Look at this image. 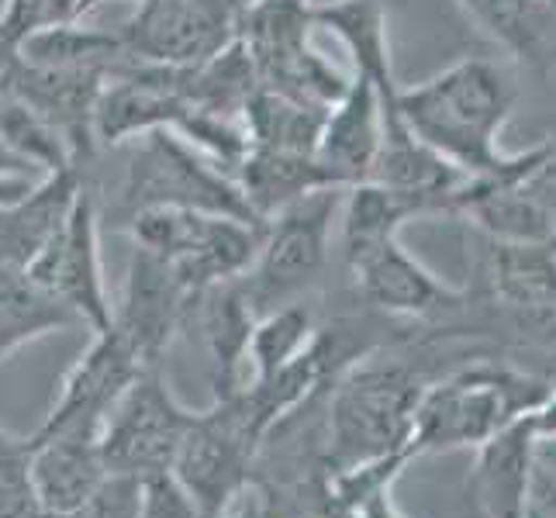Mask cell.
<instances>
[{
    "mask_svg": "<svg viewBox=\"0 0 556 518\" xmlns=\"http://www.w3.org/2000/svg\"><path fill=\"white\" fill-rule=\"evenodd\" d=\"M42 177H0V207L22 201Z\"/></svg>",
    "mask_w": 556,
    "mask_h": 518,
    "instance_id": "obj_32",
    "label": "cell"
},
{
    "mask_svg": "<svg viewBox=\"0 0 556 518\" xmlns=\"http://www.w3.org/2000/svg\"><path fill=\"white\" fill-rule=\"evenodd\" d=\"M549 4H556V0H549Z\"/></svg>",
    "mask_w": 556,
    "mask_h": 518,
    "instance_id": "obj_36",
    "label": "cell"
},
{
    "mask_svg": "<svg viewBox=\"0 0 556 518\" xmlns=\"http://www.w3.org/2000/svg\"><path fill=\"white\" fill-rule=\"evenodd\" d=\"M70 518H142V477L108 473L90 502Z\"/></svg>",
    "mask_w": 556,
    "mask_h": 518,
    "instance_id": "obj_29",
    "label": "cell"
},
{
    "mask_svg": "<svg viewBox=\"0 0 556 518\" xmlns=\"http://www.w3.org/2000/svg\"><path fill=\"white\" fill-rule=\"evenodd\" d=\"M142 518H204L174 470L142 477Z\"/></svg>",
    "mask_w": 556,
    "mask_h": 518,
    "instance_id": "obj_30",
    "label": "cell"
},
{
    "mask_svg": "<svg viewBox=\"0 0 556 518\" xmlns=\"http://www.w3.org/2000/svg\"><path fill=\"white\" fill-rule=\"evenodd\" d=\"M421 391L426 383L401 359H377L370 353L342 370L325 391V470L339 473L394 453L408 456V432Z\"/></svg>",
    "mask_w": 556,
    "mask_h": 518,
    "instance_id": "obj_3",
    "label": "cell"
},
{
    "mask_svg": "<svg viewBox=\"0 0 556 518\" xmlns=\"http://www.w3.org/2000/svg\"><path fill=\"white\" fill-rule=\"evenodd\" d=\"M356 287V298L367 308L388 315V318H412V321H432L459 312L467 304L464 291H453L450 283L426 270L405 245L394 239H383L363 253L342 260Z\"/></svg>",
    "mask_w": 556,
    "mask_h": 518,
    "instance_id": "obj_11",
    "label": "cell"
},
{
    "mask_svg": "<svg viewBox=\"0 0 556 518\" xmlns=\"http://www.w3.org/2000/svg\"><path fill=\"white\" fill-rule=\"evenodd\" d=\"M526 518H540V515H535V511H526Z\"/></svg>",
    "mask_w": 556,
    "mask_h": 518,
    "instance_id": "obj_35",
    "label": "cell"
},
{
    "mask_svg": "<svg viewBox=\"0 0 556 518\" xmlns=\"http://www.w3.org/2000/svg\"><path fill=\"white\" fill-rule=\"evenodd\" d=\"M31 488L38 508L46 515H73L80 511L90 494L108 477L101 453V432L93 429H66V432H31Z\"/></svg>",
    "mask_w": 556,
    "mask_h": 518,
    "instance_id": "obj_13",
    "label": "cell"
},
{
    "mask_svg": "<svg viewBox=\"0 0 556 518\" xmlns=\"http://www.w3.org/2000/svg\"><path fill=\"white\" fill-rule=\"evenodd\" d=\"M515 98L519 90L502 66L484 55H467L426 84L397 87L394 104L415 136L459 173L481 180H519L532 177L556 149L553 142L526 152L502 149Z\"/></svg>",
    "mask_w": 556,
    "mask_h": 518,
    "instance_id": "obj_1",
    "label": "cell"
},
{
    "mask_svg": "<svg viewBox=\"0 0 556 518\" xmlns=\"http://www.w3.org/2000/svg\"><path fill=\"white\" fill-rule=\"evenodd\" d=\"M8 55H17L31 66H49V70H101L108 76L118 73L131 52L125 46L122 31H101L87 28L80 22H70L60 28L38 31L25 38L22 46Z\"/></svg>",
    "mask_w": 556,
    "mask_h": 518,
    "instance_id": "obj_22",
    "label": "cell"
},
{
    "mask_svg": "<svg viewBox=\"0 0 556 518\" xmlns=\"http://www.w3.org/2000/svg\"><path fill=\"white\" fill-rule=\"evenodd\" d=\"M198 412L184 408L169 391L163 367L142 370L118 397L101 426V453L108 473H160L174 470V459L194 426Z\"/></svg>",
    "mask_w": 556,
    "mask_h": 518,
    "instance_id": "obj_7",
    "label": "cell"
},
{
    "mask_svg": "<svg viewBox=\"0 0 556 518\" xmlns=\"http://www.w3.org/2000/svg\"><path fill=\"white\" fill-rule=\"evenodd\" d=\"M35 435H14L0 426V518H46L31 488Z\"/></svg>",
    "mask_w": 556,
    "mask_h": 518,
    "instance_id": "obj_27",
    "label": "cell"
},
{
    "mask_svg": "<svg viewBox=\"0 0 556 518\" xmlns=\"http://www.w3.org/2000/svg\"><path fill=\"white\" fill-rule=\"evenodd\" d=\"M432 215H443V207L432 198L405 194V190L383 187L377 180L353 184L342 194V211H339L342 260H350L383 239H394L415 218H432Z\"/></svg>",
    "mask_w": 556,
    "mask_h": 518,
    "instance_id": "obj_20",
    "label": "cell"
},
{
    "mask_svg": "<svg viewBox=\"0 0 556 518\" xmlns=\"http://www.w3.org/2000/svg\"><path fill=\"white\" fill-rule=\"evenodd\" d=\"M198 301L201 294L190 291L184 277L163 256L136 245L128 260L125 298L114 308L111 325L128 339L146 370L163 367L169 342L194 318Z\"/></svg>",
    "mask_w": 556,
    "mask_h": 518,
    "instance_id": "obj_10",
    "label": "cell"
},
{
    "mask_svg": "<svg viewBox=\"0 0 556 518\" xmlns=\"http://www.w3.org/2000/svg\"><path fill=\"white\" fill-rule=\"evenodd\" d=\"M84 17V0H0V55L14 52L25 38Z\"/></svg>",
    "mask_w": 556,
    "mask_h": 518,
    "instance_id": "obj_28",
    "label": "cell"
},
{
    "mask_svg": "<svg viewBox=\"0 0 556 518\" xmlns=\"http://www.w3.org/2000/svg\"><path fill=\"white\" fill-rule=\"evenodd\" d=\"M383 139V104L380 90L367 76H353L346 93L329 108L318 136L315 156L329 166L336 177L353 187L370 180L377 152Z\"/></svg>",
    "mask_w": 556,
    "mask_h": 518,
    "instance_id": "obj_15",
    "label": "cell"
},
{
    "mask_svg": "<svg viewBox=\"0 0 556 518\" xmlns=\"http://www.w3.org/2000/svg\"><path fill=\"white\" fill-rule=\"evenodd\" d=\"M549 394V383L505 367H488V363H477L439 383H426L412 418L408 456L418 459L464 446L477 450L508 421L543 408Z\"/></svg>",
    "mask_w": 556,
    "mask_h": 518,
    "instance_id": "obj_4",
    "label": "cell"
},
{
    "mask_svg": "<svg viewBox=\"0 0 556 518\" xmlns=\"http://www.w3.org/2000/svg\"><path fill=\"white\" fill-rule=\"evenodd\" d=\"M0 139H4V146L14 156H22L42 177L55 169L76 166L66 142L25 101H17L4 87H0Z\"/></svg>",
    "mask_w": 556,
    "mask_h": 518,
    "instance_id": "obj_26",
    "label": "cell"
},
{
    "mask_svg": "<svg viewBox=\"0 0 556 518\" xmlns=\"http://www.w3.org/2000/svg\"><path fill=\"white\" fill-rule=\"evenodd\" d=\"M342 187L312 190L263 225L253 266L239 277L256 315L308 301L332 270V236L342 211Z\"/></svg>",
    "mask_w": 556,
    "mask_h": 518,
    "instance_id": "obj_5",
    "label": "cell"
},
{
    "mask_svg": "<svg viewBox=\"0 0 556 518\" xmlns=\"http://www.w3.org/2000/svg\"><path fill=\"white\" fill-rule=\"evenodd\" d=\"M253 0H149L118 31L142 63L198 66L232 46Z\"/></svg>",
    "mask_w": 556,
    "mask_h": 518,
    "instance_id": "obj_9",
    "label": "cell"
},
{
    "mask_svg": "<svg viewBox=\"0 0 556 518\" xmlns=\"http://www.w3.org/2000/svg\"><path fill=\"white\" fill-rule=\"evenodd\" d=\"M515 63L535 76L556 73V4L549 0H459Z\"/></svg>",
    "mask_w": 556,
    "mask_h": 518,
    "instance_id": "obj_19",
    "label": "cell"
},
{
    "mask_svg": "<svg viewBox=\"0 0 556 518\" xmlns=\"http://www.w3.org/2000/svg\"><path fill=\"white\" fill-rule=\"evenodd\" d=\"M529 511L540 518H556V477L535 467L532 473V491H529Z\"/></svg>",
    "mask_w": 556,
    "mask_h": 518,
    "instance_id": "obj_31",
    "label": "cell"
},
{
    "mask_svg": "<svg viewBox=\"0 0 556 518\" xmlns=\"http://www.w3.org/2000/svg\"><path fill=\"white\" fill-rule=\"evenodd\" d=\"M101 4H108V0H84V14H90L93 8H101ZM136 4L142 8V4H149V0H136Z\"/></svg>",
    "mask_w": 556,
    "mask_h": 518,
    "instance_id": "obj_34",
    "label": "cell"
},
{
    "mask_svg": "<svg viewBox=\"0 0 556 518\" xmlns=\"http://www.w3.org/2000/svg\"><path fill=\"white\" fill-rule=\"evenodd\" d=\"M146 367L139 363L128 339L108 325L93 332L87 353L73 363L63 377V388L49 418L38 426V432H66V429H93L101 432L108 412L118 405V397L131 388Z\"/></svg>",
    "mask_w": 556,
    "mask_h": 518,
    "instance_id": "obj_12",
    "label": "cell"
},
{
    "mask_svg": "<svg viewBox=\"0 0 556 518\" xmlns=\"http://www.w3.org/2000/svg\"><path fill=\"white\" fill-rule=\"evenodd\" d=\"M125 163L111 190H93L101 207V222L111 218L125 228L136 215L149 207H187L228 215L249 225H266L249 211L236 177L207 160L177 131L160 128L131 139L125 146Z\"/></svg>",
    "mask_w": 556,
    "mask_h": 518,
    "instance_id": "obj_2",
    "label": "cell"
},
{
    "mask_svg": "<svg viewBox=\"0 0 556 518\" xmlns=\"http://www.w3.org/2000/svg\"><path fill=\"white\" fill-rule=\"evenodd\" d=\"M315 329H318V315L308 301H294L260 315L245 353V367L253 370V380L274 377L280 367L298 359L315 339Z\"/></svg>",
    "mask_w": 556,
    "mask_h": 518,
    "instance_id": "obj_25",
    "label": "cell"
},
{
    "mask_svg": "<svg viewBox=\"0 0 556 518\" xmlns=\"http://www.w3.org/2000/svg\"><path fill=\"white\" fill-rule=\"evenodd\" d=\"M535 467L556 477V429L535 439Z\"/></svg>",
    "mask_w": 556,
    "mask_h": 518,
    "instance_id": "obj_33",
    "label": "cell"
},
{
    "mask_svg": "<svg viewBox=\"0 0 556 518\" xmlns=\"http://www.w3.org/2000/svg\"><path fill=\"white\" fill-rule=\"evenodd\" d=\"M76 325L80 318L52 294H46L28 274L0 266V363L14 350H22L25 342L76 329Z\"/></svg>",
    "mask_w": 556,
    "mask_h": 518,
    "instance_id": "obj_23",
    "label": "cell"
},
{
    "mask_svg": "<svg viewBox=\"0 0 556 518\" xmlns=\"http://www.w3.org/2000/svg\"><path fill=\"white\" fill-rule=\"evenodd\" d=\"M312 22L329 28L350 49L356 73L377 84L380 104H391L397 93V80L391 70L388 17H383L380 0H315Z\"/></svg>",
    "mask_w": 556,
    "mask_h": 518,
    "instance_id": "obj_21",
    "label": "cell"
},
{
    "mask_svg": "<svg viewBox=\"0 0 556 518\" xmlns=\"http://www.w3.org/2000/svg\"><path fill=\"white\" fill-rule=\"evenodd\" d=\"M232 177L242 190L249 211H253L260 222H270L277 211L301 201L304 194H312V190H325V187L346 190V184H342L318 156L263 149V146L245 149V156L232 169Z\"/></svg>",
    "mask_w": 556,
    "mask_h": 518,
    "instance_id": "obj_17",
    "label": "cell"
},
{
    "mask_svg": "<svg viewBox=\"0 0 556 518\" xmlns=\"http://www.w3.org/2000/svg\"><path fill=\"white\" fill-rule=\"evenodd\" d=\"M535 412H526L477 446L470 488L484 518H526L535 473Z\"/></svg>",
    "mask_w": 556,
    "mask_h": 518,
    "instance_id": "obj_14",
    "label": "cell"
},
{
    "mask_svg": "<svg viewBox=\"0 0 556 518\" xmlns=\"http://www.w3.org/2000/svg\"><path fill=\"white\" fill-rule=\"evenodd\" d=\"M125 232L139 249L163 256L194 294L215 283L239 280L256 260L263 225H249L228 215L187 207H149L136 215Z\"/></svg>",
    "mask_w": 556,
    "mask_h": 518,
    "instance_id": "obj_6",
    "label": "cell"
},
{
    "mask_svg": "<svg viewBox=\"0 0 556 518\" xmlns=\"http://www.w3.org/2000/svg\"><path fill=\"white\" fill-rule=\"evenodd\" d=\"M325 114H329V108L294 101L287 93H277L260 84L242 108V128L249 136V146L308 152V156H315Z\"/></svg>",
    "mask_w": 556,
    "mask_h": 518,
    "instance_id": "obj_24",
    "label": "cell"
},
{
    "mask_svg": "<svg viewBox=\"0 0 556 518\" xmlns=\"http://www.w3.org/2000/svg\"><path fill=\"white\" fill-rule=\"evenodd\" d=\"M256 308L249 304L239 280L215 283L211 291L201 294L194 318L201 325V336L207 345V363H211V388L215 397L236 394L245 383V353H249V336L256 325Z\"/></svg>",
    "mask_w": 556,
    "mask_h": 518,
    "instance_id": "obj_18",
    "label": "cell"
},
{
    "mask_svg": "<svg viewBox=\"0 0 556 518\" xmlns=\"http://www.w3.org/2000/svg\"><path fill=\"white\" fill-rule=\"evenodd\" d=\"M25 274L46 294L66 304L90 332H101L111 325L114 304L108 298L104 266H101V207L87 173L66 222L60 225V232L31 260Z\"/></svg>",
    "mask_w": 556,
    "mask_h": 518,
    "instance_id": "obj_8",
    "label": "cell"
},
{
    "mask_svg": "<svg viewBox=\"0 0 556 518\" xmlns=\"http://www.w3.org/2000/svg\"><path fill=\"white\" fill-rule=\"evenodd\" d=\"M80 187L84 169L66 166L46 173L22 201L0 207V266L4 270H28L31 260L60 232Z\"/></svg>",
    "mask_w": 556,
    "mask_h": 518,
    "instance_id": "obj_16",
    "label": "cell"
}]
</instances>
